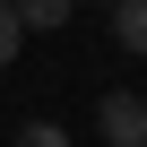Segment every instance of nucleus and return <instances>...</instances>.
Instances as JSON below:
<instances>
[{"label":"nucleus","mask_w":147,"mask_h":147,"mask_svg":"<svg viewBox=\"0 0 147 147\" xmlns=\"http://www.w3.org/2000/svg\"><path fill=\"white\" fill-rule=\"evenodd\" d=\"M95 121H104V138H113V147H147V95L113 87V95L95 104Z\"/></svg>","instance_id":"nucleus-1"},{"label":"nucleus","mask_w":147,"mask_h":147,"mask_svg":"<svg viewBox=\"0 0 147 147\" xmlns=\"http://www.w3.org/2000/svg\"><path fill=\"white\" fill-rule=\"evenodd\" d=\"M113 35L121 52H147V0H113Z\"/></svg>","instance_id":"nucleus-2"},{"label":"nucleus","mask_w":147,"mask_h":147,"mask_svg":"<svg viewBox=\"0 0 147 147\" xmlns=\"http://www.w3.org/2000/svg\"><path fill=\"white\" fill-rule=\"evenodd\" d=\"M9 9H18V26L35 35V26H61L69 9H78V0H9Z\"/></svg>","instance_id":"nucleus-3"},{"label":"nucleus","mask_w":147,"mask_h":147,"mask_svg":"<svg viewBox=\"0 0 147 147\" xmlns=\"http://www.w3.org/2000/svg\"><path fill=\"white\" fill-rule=\"evenodd\" d=\"M18 35H26V26H18V9H9V0H0V69L18 61Z\"/></svg>","instance_id":"nucleus-4"},{"label":"nucleus","mask_w":147,"mask_h":147,"mask_svg":"<svg viewBox=\"0 0 147 147\" xmlns=\"http://www.w3.org/2000/svg\"><path fill=\"white\" fill-rule=\"evenodd\" d=\"M18 147H69V138H61L52 121H26V130H18Z\"/></svg>","instance_id":"nucleus-5"}]
</instances>
